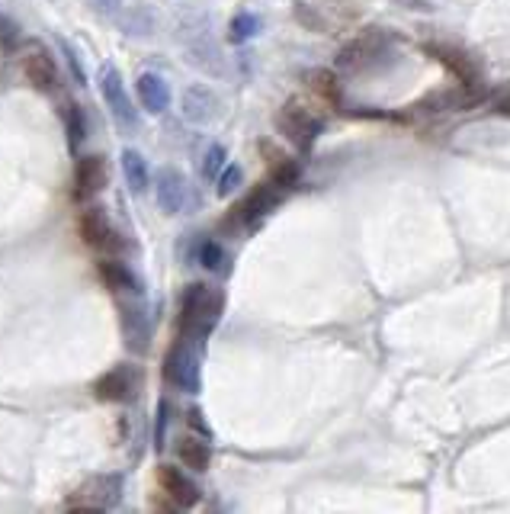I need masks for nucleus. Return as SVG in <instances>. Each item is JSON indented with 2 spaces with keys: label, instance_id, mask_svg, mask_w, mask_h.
I'll return each instance as SVG.
<instances>
[{
  "label": "nucleus",
  "instance_id": "7ed1b4c3",
  "mask_svg": "<svg viewBox=\"0 0 510 514\" xmlns=\"http://www.w3.org/2000/svg\"><path fill=\"white\" fill-rule=\"evenodd\" d=\"M77 232H81L84 245L103 257H122V232L116 229L113 216L106 213L100 203H84V213L77 219Z\"/></svg>",
  "mask_w": 510,
  "mask_h": 514
},
{
  "label": "nucleus",
  "instance_id": "72a5a7b5",
  "mask_svg": "<svg viewBox=\"0 0 510 514\" xmlns=\"http://www.w3.org/2000/svg\"><path fill=\"white\" fill-rule=\"evenodd\" d=\"M94 4L100 13H106V17H113L116 10H122V0H94Z\"/></svg>",
  "mask_w": 510,
  "mask_h": 514
},
{
  "label": "nucleus",
  "instance_id": "f8f14e48",
  "mask_svg": "<svg viewBox=\"0 0 510 514\" xmlns=\"http://www.w3.org/2000/svg\"><path fill=\"white\" fill-rule=\"evenodd\" d=\"M110 184V161L103 155H84L74 164L71 177V200L74 203H94Z\"/></svg>",
  "mask_w": 510,
  "mask_h": 514
},
{
  "label": "nucleus",
  "instance_id": "20e7f679",
  "mask_svg": "<svg viewBox=\"0 0 510 514\" xmlns=\"http://www.w3.org/2000/svg\"><path fill=\"white\" fill-rule=\"evenodd\" d=\"M286 193H289L286 187H280L273 177H267L264 184H257L238 206H231V213L225 216V229H251V225L270 216L273 209L286 200Z\"/></svg>",
  "mask_w": 510,
  "mask_h": 514
},
{
  "label": "nucleus",
  "instance_id": "412c9836",
  "mask_svg": "<svg viewBox=\"0 0 510 514\" xmlns=\"http://www.w3.org/2000/svg\"><path fill=\"white\" fill-rule=\"evenodd\" d=\"M177 457H180L183 466H187V470H193V473H206V470H209V463H212V447H209L206 437H193V434H187V437H180Z\"/></svg>",
  "mask_w": 510,
  "mask_h": 514
},
{
  "label": "nucleus",
  "instance_id": "6ab92c4d",
  "mask_svg": "<svg viewBox=\"0 0 510 514\" xmlns=\"http://www.w3.org/2000/svg\"><path fill=\"white\" fill-rule=\"evenodd\" d=\"M97 274L103 280V286L116 296H142V280L135 277V270L122 261V257H103L97 264Z\"/></svg>",
  "mask_w": 510,
  "mask_h": 514
},
{
  "label": "nucleus",
  "instance_id": "4468645a",
  "mask_svg": "<svg viewBox=\"0 0 510 514\" xmlns=\"http://www.w3.org/2000/svg\"><path fill=\"white\" fill-rule=\"evenodd\" d=\"M183 49H187V58L193 65H199L209 74H222V52L212 39V29L203 20L183 23Z\"/></svg>",
  "mask_w": 510,
  "mask_h": 514
},
{
  "label": "nucleus",
  "instance_id": "7c9ffc66",
  "mask_svg": "<svg viewBox=\"0 0 510 514\" xmlns=\"http://www.w3.org/2000/svg\"><path fill=\"white\" fill-rule=\"evenodd\" d=\"M167 418H170V412H167V399H161V405H158V431H154V447L158 450H164V437H167Z\"/></svg>",
  "mask_w": 510,
  "mask_h": 514
},
{
  "label": "nucleus",
  "instance_id": "f03ea898",
  "mask_svg": "<svg viewBox=\"0 0 510 514\" xmlns=\"http://www.w3.org/2000/svg\"><path fill=\"white\" fill-rule=\"evenodd\" d=\"M392 55V36L385 29H366L353 42H347L337 55V68L347 74H366L389 62Z\"/></svg>",
  "mask_w": 510,
  "mask_h": 514
},
{
  "label": "nucleus",
  "instance_id": "c756f323",
  "mask_svg": "<svg viewBox=\"0 0 510 514\" xmlns=\"http://www.w3.org/2000/svg\"><path fill=\"white\" fill-rule=\"evenodd\" d=\"M17 49H20V26L0 13V52L10 55V52H17Z\"/></svg>",
  "mask_w": 510,
  "mask_h": 514
},
{
  "label": "nucleus",
  "instance_id": "393cba45",
  "mask_svg": "<svg viewBox=\"0 0 510 514\" xmlns=\"http://www.w3.org/2000/svg\"><path fill=\"white\" fill-rule=\"evenodd\" d=\"M260 17L257 13H247V10H241V13H235V17H231V23H228V42H235V45H244V42H251V39H257L260 36Z\"/></svg>",
  "mask_w": 510,
  "mask_h": 514
},
{
  "label": "nucleus",
  "instance_id": "423d86ee",
  "mask_svg": "<svg viewBox=\"0 0 510 514\" xmlns=\"http://www.w3.org/2000/svg\"><path fill=\"white\" fill-rule=\"evenodd\" d=\"M164 380L180 392H199L203 389V364L193 341L177 338L164 354Z\"/></svg>",
  "mask_w": 510,
  "mask_h": 514
},
{
  "label": "nucleus",
  "instance_id": "4be33fe9",
  "mask_svg": "<svg viewBox=\"0 0 510 514\" xmlns=\"http://www.w3.org/2000/svg\"><path fill=\"white\" fill-rule=\"evenodd\" d=\"M122 174H126V184L135 196H142L151 187V171H148V161L142 151H135V148L122 151Z\"/></svg>",
  "mask_w": 510,
  "mask_h": 514
},
{
  "label": "nucleus",
  "instance_id": "2f4dec72",
  "mask_svg": "<svg viewBox=\"0 0 510 514\" xmlns=\"http://www.w3.org/2000/svg\"><path fill=\"white\" fill-rule=\"evenodd\" d=\"M187 421H190V428H193V431H199V437H206V441H209L212 431H209L206 418H203V408H190V412H187Z\"/></svg>",
  "mask_w": 510,
  "mask_h": 514
},
{
  "label": "nucleus",
  "instance_id": "c85d7f7f",
  "mask_svg": "<svg viewBox=\"0 0 510 514\" xmlns=\"http://www.w3.org/2000/svg\"><path fill=\"white\" fill-rule=\"evenodd\" d=\"M241 180H244L241 164H228V168H222L219 177H215V193H219V196H231V193L241 187Z\"/></svg>",
  "mask_w": 510,
  "mask_h": 514
},
{
  "label": "nucleus",
  "instance_id": "6e6552de",
  "mask_svg": "<svg viewBox=\"0 0 510 514\" xmlns=\"http://www.w3.org/2000/svg\"><path fill=\"white\" fill-rule=\"evenodd\" d=\"M100 94L106 100V107H110V116L113 123L119 126V132H135L138 129V107L132 103L126 84H122V74L116 65H103L100 68Z\"/></svg>",
  "mask_w": 510,
  "mask_h": 514
},
{
  "label": "nucleus",
  "instance_id": "f704fd0d",
  "mask_svg": "<svg viewBox=\"0 0 510 514\" xmlns=\"http://www.w3.org/2000/svg\"><path fill=\"white\" fill-rule=\"evenodd\" d=\"M494 110H498L501 116H510V90H504V94L494 97Z\"/></svg>",
  "mask_w": 510,
  "mask_h": 514
},
{
  "label": "nucleus",
  "instance_id": "bb28decb",
  "mask_svg": "<svg viewBox=\"0 0 510 514\" xmlns=\"http://www.w3.org/2000/svg\"><path fill=\"white\" fill-rule=\"evenodd\" d=\"M225 168V145H209L206 151H203V164H199V177L203 180H215L219 177V171Z\"/></svg>",
  "mask_w": 510,
  "mask_h": 514
},
{
  "label": "nucleus",
  "instance_id": "a878e982",
  "mask_svg": "<svg viewBox=\"0 0 510 514\" xmlns=\"http://www.w3.org/2000/svg\"><path fill=\"white\" fill-rule=\"evenodd\" d=\"M65 132H68V148L74 151H81L84 139H87V119H84V110L77 107L74 100L65 103Z\"/></svg>",
  "mask_w": 510,
  "mask_h": 514
},
{
  "label": "nucleus",
  "instance_id": "dca6fc26",
  "mask_svg": "<svg viewBox=\"0 0 510 514\" xmlns=\"http://www.w3.org/2000/svg\"><path fill=\"white\" fill-rule=\"evenodd\" d=\"M154 196H158V206L164 216L183 213L187 196H190V184H187V177H183V171L174 168V164L158 168V174H154Z\"/></svg>",
  "mask_w": 510,
  "mask_h": 514
},
{
  "label": "nucleus",
  "instance_id": "f3484780",
  "mask_svg": "<svg viewBox=\"0 0 510 514\" xmlns=\"http://www.w3.org/2000/svg\"><path fill=\"white\" fill-rule=\"evenodd\" d=\"M183 116H187V123L193 126H209L219 119L222 113V103L215 97V90H209L206 84H193L183 90V103H180Z\"/></svg>",
  "mask_w": 510,
  "mask_h": 514
},
{
  "label": "nucleus",
  "instance_id": "2eb2a0df",
  "mask_svg": "<svg viewBox=\"0 0 510 514\" xmlns=\"http://www.w3.org/2000/svg\"><path fill=\"white\" fill-rule=\"evenodd\" d=\"M158 486L167 495V502L174 505L177 511H190V508L199 505V498H203V489H199V482L193 476L183 473L180 466H170V463H161L158 466Z\"/></svg>",
  "mask_w": 510,
  "mask_h": 514
},
{
  "label": "nucleus",
  "instance_id": "b1692460",
  "mask_svg": "<svg viewBox=\"0 0 510 514\" xmlns=\"http://www.w3.org/2000/svg\"><path fill=\"white\" fill-rule=\"evenodd\" d=\"M305 81H308V87L315 90V97L328 103V107H340V103H344V94H340V81H337L334 71L315 68V71L305 74Z\"/></svg>",
  "mask_w": 510,
  "mask_h": 514
},
{
  "label": "nucleus",
  "instance_id": "f257e3e1",
  "mask_svg": "<svg viewBox=\"0 0 510 514\" xmlns=\"http://www.w3.org/2000/svg\"><path fill=\"white\" fill-rule=\"evenodd\" d=\"M222 312H225V293L219 286H209V283L187 286V293L180 296L177 338L203 344L215 331V325L222 322Z\"/></svg>",
  "mask_w": 510,
  "mask_h": 514
},
{
  "label": "nucleus",
  "instance_id": "1a4fd4ad",
  "mask_svg": "<svg viewBox=\"0 0 510 514\" xmlns=\"http://www.w3.org/2000/svg\"><path fill=\"white\" fill-rule=\"evenodd\" d=\"M119 328L126 351L145 357L151 347V319L142 296H119Z\"/></svg>",
  "mask_w": 510,
  "mask_h": 514
},
{
  "label": "nucleus",
  "instance_id": "ddd939ff",
  "mask_svg": "<svg viewBox=\"0 0 510 514\" xmlns=\"http://www.w3.org/2000/svg\"><path fill=\"white\" fill-rule=\"evenodd\" d=\"M17 55H20V71L26 74V81L33 84L36 90L52 94V90L58 87V65H55V58L49 55V49H45L42 42L29 39V42L20 45Z\"/></svg>",
  "mask_w": 510,
  "mask_h": 514
},
{
  "label": "nucleus",
  "instance_id": "9b49d317",
  "mask_svg": "<svg viewBox=\"0 0 510 514\" xmlns=\"http://www.w3.org/2000/svg\"><path fill=\"white\" fill-rule=\"evenodd\" d=\"M424 52L434 58V62H440L446 71L453 74V78L459 84H466V87H482V78H485V71H482V62L466 52V49H459V45H450V42H427L424 45Z\"/></svg>",
  "mask_w": 510,
  "mask_h": 514
},
{
  "label": "nucleus",
  "instance_id": "5701e85b",
  "mask_svg": "<svg viewBox=\"0 0 510 514\" xmlns=\"http://www.w3.org/2000/svg\"><path fill=\"white\" fill-rule=\"evenodd\" d=\"M193 257H196L199 267L209 270V274H228V267H231V254L222 248V241H215V238H203V241H199Z\"/></svg>",
  "mask_w": 510,
  "mask_h": 514
},
{
  "label": "nucleus",
  "instance_id": "aec40b11",
  "mask_svg": "<svg viewBox=\"0 0 510 514\" xmlns=\"http://www.w3.org/2000/svg\"><path fill=\"white\" fill-rule=\"evenodd\" d=\"M138 100H142L145 113L151 116H161L170 107V87L164 84L161 74L145 71L142 78H138Z\"/></svg>",
  "mask_w": 510,
  "mask_h": 514
},
{
  "label": "nucleus",
  "instance_id": "0eeeda50",
  "mask_svg": "<svg viewBox=\"0 0 510 514\" xmlns=\"http://www.w3.org/2000/svg\"><path fill=\"white\" fill-rule=\"evenodd\" d=\"M145 386V370L138 364H116L106 370L100 380H94L90 392L100 402H113V405H129L138 399V392Z\"/></svg>",
  "mask_w": 510,
  "mask_h": 514
},
{
  "label": "nucleus",
  "instance_id": "a211bd4d",
  "mask_svg": "<svg viewBox=\"0 0 510 514\" xmlns=\"http://www.w3.org/2000/svg\"><path fill=\"white\" fill-rule=\"evenodd\" d=\"M257 151H260V158H264V164L270 168V177L276 180L280 187L292 190L299 184V177H302V164L296 158H289L286 151L276 145L273 139H260L257 142Z\"/></svg>",
  "mask_w": 510,
  "mask_h": 514
},
{
  "label": "nucleus",
  "instance_id": "473e14b6",
  "mask_svg": "<svg viewBox=\"0 0 510 514\" xmlns=\"http://www.w3.org/2000/svg\"><path fill=\"white\" fill-rule=\"evenodd\" d=\"M61 52H65V58H68V65H71V74H74V81L77 84H84V71H81V62H77V52L71 49V45L61 39Z\"/></svg>",
  "mask_w": 510,
  "mask_h": 514
},
{
  "label": "nucleus",
  "instance_id": "9d476101",
  "mask_svg": "<svg viewBox=\"0 0 510 514\" xmlns=\"http://www.w3.org/2000/svg\"><path fill=\"white\" fill-rule=\"evenodd\" d=\"M122 498V476L116 473H106V476H94L87 479L84 486H77L65 508L68 511H106V508H116Z\"/></svg>",
  "mask_w": 510,
  "mask_h": 514
},
{
  "label": "nucleus",
  "instance_id": "cd10ccee",
  "mask_svg": "<svg viewBox=\"0 0 510 514\" xmlns=\"http://www.w3.org/2000/svg\"><path fill=\"white\" fill-rule=\"evenodd\" d=\"M296 20L308 29H315V33H328L331 23L324 17L321 7H312V4H296Z\"/></svg>",
  "mask_w": 510,
  "mask_h": 514
},
{
  "label": "nucleus",
  "instance_id": "39448f33",
  "mask_svg": "<svg viewBox=\"0 0 510 514\" xmlns=\"http://www.w3.org/2000/svg\"><path fill=\"white\" fill-rule=\"evenodd\" d=\"M276 129H280L286 139L305 155V151H312L324 123H321V116L308 107V103H302L299 97H289L280 107V113H276Z\"/></svg>",
  "mask_w": 510,
  "mask_h": 514
}]
</instances>
